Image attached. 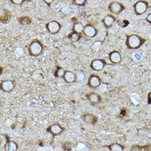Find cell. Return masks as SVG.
Segmentation results:
<instances>
[{
    "label": "cell",
    "instance_id": "1",
    "mask_svg": "<svg viewBox=\"0 0 151 151\" xmlns=\"http://www.w3.org/2000/svg\"><path fill=\"white\" fill-rule=\"evenodd\" d=\"M144 42V39L139 35H130L127 37L126 45L130 49H137L141 47Z\"/></svg>",
    "mask_w": 151,
    "mask_h": 151
},
{
    "label": "cell",
    "instance_id": "2",
    "mask_svg": "<svg viewBox=\"0 0 151 151\" xmlns=\"http://www.w3.org/2000/svg\"><path fill=\"white\" fill-rule=\"evenodd\" d=\"M43 47L39 40H34L30 43L29 47V53L32 56L37 57L42 53Z\"/></svg>",
    "mask_w": 151,
    "mask_h": 151
},
{
    "label": "cell",
    "instance_id": "3",
    "mask_svg": "<svg viewBox=\"0 0 151 151\" xmlns=\"http://www.w3.org/2000/svg\"><path fill=\"white\" fill-rule=\"evenodd\" d=\"M148 5L147 2L140 1L137 2L134 6V12L138 16H141L146 12L148 9Z\"/></svg>",
    "mask_w": 151,
    "mask_h": 151
},
{
    "label": "cell",
    "instance_id": "4",
    "mask_svg": "<svg viewBox=\"0 0 151 151\" xmlns=\"http://www.w3.org/2000/svg\"><path fill=\"white\" fill-rule=\"evenodd\" d=\"M46 29L51 34L55 35L58 33L61 30V24L56 21H52L49 22L46 25Z\"/></svg>",
    "mask_w": 151,
    "mask_h": 151
},
{
    "label": "cell",
    "instance_id": "5",
    "mask_svg": "<svg viewBox=\"0 0 151 151\" xmlns=\"http://www.w3.org/2000/svg\"><path fill=\"white\" fill-rule=\"evenodd\" d=\"M97 29L91 24H88L84 27L83 33L86 37L89 38H93L97 35Z\"/></svg>",
    "mask_w": 151,
    "mask_h": 151
},
{
    "label": "cell",
    "instance_id": "6",
    "mask_svg": "<svg viewBox=\"0 0 151 151\" xmlns=\"http://www.w3.org/2000/svg\"><path fill=\"white\" fill-rule=\"evenodd\" d=\"M105 64L104 60L102 59H95L91 61V67L93 70L96 71H99L104 68Z\"/></svg>",
    "mask_w": 151,
    "mask_h": 151
},
{
    "label": "cell",
    "instance_id": "7",
    "mask_svg": "<svg viewBox=\"0 0 151 151\" xmlns=\"http://www.w3.org/2000/svg\"><path fill=\"white\" fill-rule=\"evenodd\" d=\"M109 9L113 14H118L123 11L124 7L119 2L114 1L110 3L109 6Z\"/></svg>",
    "mask_w": 151,
    "mask_h": 151
},
{
    "label": "cell",
    "instance_id": "8",
    "mask_svg": "<svg viewBox=\"0 0 151 151\" xmlns=\"http://www.w3.org/2000/svg\"><path fill=\"white\" fill-rule=\"evenodd\" d=\"M63 128L60 126L59 124H53L47 129V131L50 133L54 137L61 134L63 132Z\"/></svg>",
    "mask_w": 151,
    "mask_h": 151
},
{
    "label": "cell",
    "instance_id": "9",
    "mask_svg": "<svg viewBox=\"0 0 151 151\" xmlns=\"http://www.w3.org/2000/svg\"><path fill=\"white\" fill-rule=\"evenodd\" d=\"M15 85L13 82L12 81H3L1 83V89L5 92H9L11 91L14 88Z\"/></svg>",
    "mask_w": 151,
    "mask_h": 151
},
{
    "label": "cell",
    "instance_id": "10",
    "mask_svg": "<svg viewBox=\"0 0 151 151\" xmlns=\"http://www.w3.org/2000/svg\"><path fill=\"white\" fill-rule=\"evenodd\" d=\"M109 60L114 64H118L122 61L121 55L119 52L116 50L110 52L109 55Z\"/></svg>",
    "mask_w": 151,
    "mask_h": 151
},
{
    "label": "cell",
    "instance_id": "11",
    "mask_svg": "<svg viewBox=\"0 0 151 151\" xmlns=\"http://www.w3.org/2000/svg\"><path fill=\"white\" fill-rule=\"evenodd\" d=\"M116 19L112 15L108 14L103 19V23L104 26L107 28L111 27L114 24Z\"/></svg>",
    "mask_w": 151,
    "mask_h": 151
},
{
    "label": "cell",
    "instance_id": "12",
    "mask_svg": "<svg viewBox=\"0 0 151 151\" xmlns=\"http://www.w3.org/2000/svg\"><path fill=\"white\" fill-rule=\"evenodd\" d=\"M101 83V79L98 76L92 75L90 76L88 81V85L91 88H95L99 86Z\"/></svg>",
    "mask_w": 151,
    "mask_h": 151
},
{
    "label": "cell",
    "instance_id": "13",
    "mask_svg": "<svg viewBox=\"0 0 151 151\" xmlns=\"http://www.w3.org/2000/svg\"><path fill=\"white\" fill-rule=\"evenodd\" d=\"M63 77L65 81L68 83L74 82L76 80V74L70 71L66 70Z\"/></svg>",
    "mask_w": 151,
    "mask_h": 151
},
{
    "label": "cell",
    "instance_id": "14",
    "mask_svg": "<svg viewBox=\"0 0 151 151\" xmlns=\"http://www.w3.org/2000/svg\"><path fill=\"white\" fill-rule=\"evenodd\" d=\"M83 121L86 122L91 124H95L97 121V118L93 115L87 114L83 116Z\"/></svg>",
    "mask_w": 151,
    "mask_h": 151
},
{
    "label": "cell",
    "instance_id": "15",
    "mask_svg": "<svg viewBox=\"0 0 151 151\" xmlns=\"http://www.w3.org/2000/svg\"><path fill=\"white\" fill-rule=\"evenodd\" d=\"M88 98L92 104L98 103L100 101V97L97 94L95 93H91L88 95Z\"/></svg>",
    "mask_w": 151,
    "mask_h": 151
},
{
    "label": "cell",
    "instance_id": "16",
    "mask_svg": "<svg viewBox=\"0 0 151 151\" xmlns=\"http://www.w3.org/2000/svg\"><path fill=\"white\" fill-rule=\"evenodd\" d=\"M17 148V146L15 142L9 141V140L7 142L5 146V149H8V150L15 151Z\"/></svg>",
    "mask_w": 151,
    "mask_h": 151
},
{
    "label": "cell",
    "instance_id": "17",
    "mask_svg": "<svg viewBox=\"0 0 151 151\" xmlns=\"http://www.w3.org/2000/svg\"><path fill=\"white\" fill-rule=\"evenodd\" d=\"M84 26L81 23L77 22L75 23L73 26V30L74 32L78 33H81L83 32Z\"/></svg>",
    "mask_w": 151,
    "mask_h": 151
},
{
    "label": "cell",
    "instance_id": "18",
    "mask_svg": "<svg viewBox=\"0 0 151 151\" xmlns=\"http://www.w3.org/2000/svg\"><path fill=\"white\" fill-rule=\"evenodd\" d=\"M63 68L59 67L55 72V76L58 77H63L64 74L65 72Z\"/></svg>",
    "mask_w": 151,
    "mask_h": 151
},
{
    "label": "cell",
    "instance_id": "19",
    "mask_svg": "<svg viewBox=\"0 0 151 151\" xmlns=\"http://www.w3.org/2000/svg\"><path fill=\"white\" fill-rule=\"evenodd\" d=\"M76 79H78L79 81H82L85 78V75L84 73L82 71H78L77 74H76Z\"/></svg>",
    "mask_w": 151,
    "mask_h": 151
},
{
    "label": "cell",
    "instance_id": "20",
    "mask_svg": "<svg viewBox=\"0 0 151 151\" xmlns=\"http://www.w3.org/2000/svg\"><path fill=\"white\" fill-rule=\"evenodd\" d=\"M71 38L72 40L74 42L77 41L80 39L79 33L74 32V33L72 34L71 36Z\"/></svg>",
    "mask_w": 151,
    "mask_h": 151
},
{
    "label": "cell",
    "instance_id": "21",
    "mask_svg": "<svg viewBox=\"0 0 151 151\" xmlns=\"http://www.w3.org/2000/svg\"><path fill=\"white\" fill-rule=\"evenodd\" d=\"M118 24H119V26H121L122 27H124L127 26L129 23L128 22H127L126 20H119V21L118 22Z\"/></svg>",
    "mask_w": 151,
    "mask_h": 151
},
{
    "label": "cell",
    "instance_id": "22",
    "mask_svg": "<svg viewBox=\"0 0 151 151\" xmlns=\"http://www.w3.org/2000/svg\"><path fill=\"white\" fill-rule=\"evenodd\" d=\"M86 0H74L76 4L78 6H83L85 3Z\"/></svg>",
    "mask_w": 151,
    "mask_h": 151
},
{
    "label": "cell",
    "instance_id": "23",
    "mask_svg": "<svg viewBox=\"0 0 151 151\" xmlns=\"http://www.w3.org/2000/svg\"><path fill=\"white\" fill-rule=\"evenodd\" d=\"M12 3L16 5L21 4L24 1V0H10Z\"/></svg>",
    "mask_w": 151,
    "mask_h": 151
},
{
    "label": "cell",
    "instance_id": "24",
    "mask_svg": "<svg viewBox=\"0 0 151 151\" xmlns=\"http://www.w3.org/2000/svg\"><path fill=\"white\" fill-rule=\"evenodd\" d=\"M16 53L18 54L19 55H22V54H24V51L21 48H17L16 50Z\"/></svg>",
    "mask_w": 151,
    "mask_h": 151
},
{
    "label": "cell",
    "instance_id": "25",
    "mask_svg": "<svg viewBox=\"0 0 151 151\" xmlns=\"http://www.w3.org/2000/svg\"><path fill=\"white\" fill-rule=\"evenodd\" d=\"M61 11L63 13L67 14L70 11V9H69V7L66 6L63 8Z\"/></svg>",
    "mask_w": 151,
    "mask_h": 151
},
{
    "label": "cell",
    "instance_id": "26",
    "mask_svg": "<svg viewBox=\"0 0 151 151\" xmlns=\"http://www.w3.org/2000/svg\"><path fill=\"white\" fill-rule=\"evenodd\" d=\"M146 20L147 22L151 24V12L147 15L146 17Z\"/></svg>",
    "mask_w": 151,
    "mask_h": 151
},
{
    "label": "cell",
    "instance_id": "27",
    "mask_svg": "<svg viewBox=\"0 0 151 151\" xmlns=\"http://www.w3.org/2000/svg\"><path fill=\"white\" fill-rule=\"evenodd\" d=\"M43 1L46 4L48 5H50L54 1V0H43Z\"/></svg>",
    "mask_w": 151,
    "mask_h": 151
}]
</instances>
